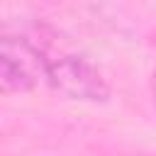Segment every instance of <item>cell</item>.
<instances>
[{"mask_svg":"<svg viewBox=\"0 0 156 156\" xmlns=\"http://www.w3.org/2000/svg\"><path fill=\"white\" fill-rule=\"evenodd\" d=\"M41 76L56 93L71 100L105 102L110 95V85L100 73V68L78 54H54V56L44 54Z\"/></svg>","mask_w":156,"mask_h":156,"instance_id":"6da1fadb","label":"cell"},{"mask_svg":"<svg viewBox=\"0 0 156 156\" xmlns=\"http://www.w3.org/2000/svg\"><path fill=\"white\" fill-rule=\"evenodd\" d=\"M44 54L27 39L0 37V95L27 93L37 85Z\"/></svg>","mask_w":156,"mask_h":156,"instance_id":"7a4b0ae2","label":"cell"},{"mask_svg":"<svg viewBox=\"0 0 156 156\" xmlns=\"http://www.w3.org/2000/svg\"><path fill=\"white\" fill-rule=\"evenodd\" d=\"M151 98H154V102H156V73H154V78H151Z\"/></svg>","mask_w":156,"mask_h":156,"instance_id":"3957f363","label":"cell"}]
</instances>
